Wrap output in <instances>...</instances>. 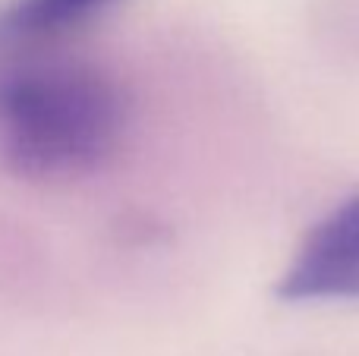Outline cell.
<instances>
[{
    "label": "cell",
    "mask_w": 359,
    "mask_h": 356,
    "mask_svg": "<svg viewBox=\"0 0 359 356\" xmlns=\"http://www.w3.org/2000/svg\"><path fill=\"white\" fill-rule=\"evenodd\" d=\"M107 0H13L0 16V35L44 38L92 16Z\"/></svg>",
    "instance_id": "3"
},
{
    "label": "cell",
    "mask_w": 359,
    "mask_h": 356,
    "mask_svg": "<svg viewBox=\"0 0 359 356\" xmlns=\"http://www.w3.org/2000/svg\"><path fill=\"white\" fill-rule=\"evenodd\" d=\"M123 101L88 67H32L0 79V158L19 177L92 170L117 145Z\"/></svg>",
    "instance_id": "1"
},
{
    "label": "cell",
    "mask_w": 359,
    "mask_h": 356,
    "mask_svg": "<svg viewBox=\"0 0 359 356\" xmlns=\"http://www.w3.org/2000/svg\"><path fill=\"white\" fill-rule=\"evenodd\" d=\"M278 294L303 300H359V196L322 218L297 249Z\"/></svg>",
    "instance_id": "2"
}]
</instances>
